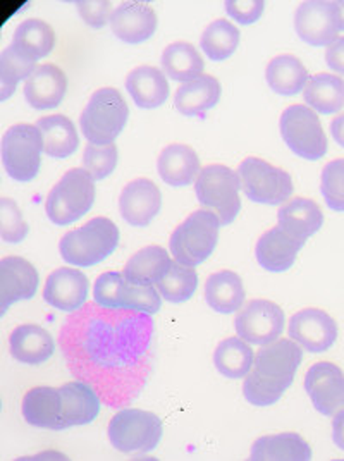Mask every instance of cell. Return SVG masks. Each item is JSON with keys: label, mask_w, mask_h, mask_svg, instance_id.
Masks as SVG:
<instances>
[{"label": "cell", "mask_w": 344, "mask_h": 461, "mask_svg": "<svg viewBox=\"0 0 344 461\" xmlns=\"http://www.w3.org/2000/svg\"><path fill=\"white\" fill-rule=\"evenodd\" d=\"M221 221L212 211H195L186 217L169 240V250L177 264L196 267L211 258L219 241Z\"/></svg>", "instance_id": "cell-5"}, {"label": "cell", "mask_w": 344, "mask_h": 461, "mask_svg": "<svg viewBox=\"0 0 344 461\" xmlns=\"http://www.w3.org/2000/svg\"><path fill=\"white\" fill-rule=\"evenodd\" d=\"M43 140V154L50 158L64 160L79 149V135L75 122L62 114L41 117L35 124Z\"/></svg>", "instance_id": "cell-32"}, {"label": "cell", "mask_w": 344, "mask_h": 461, "mask_svg": "<svg viewBox=\"0 0 344 461\" xmlns=\"http://www.w3.org/2000/svg\"><path fill=\"white\" fill-rule=\"evenodd\" d=\"M234 327L236 334L249 345H270L285 332L286 315L277 303L258 298L238 312Z\"/></svg>", "instance_id": "cell-13"}, {"label": "cell", "mask_w": 344, "mask_h": 461, "mask_svg": "<svg viewBox=\"0 0 344 461\" xmlns=\"http://www.w3.org/2000/svg\"><path fill=\"white\" fill-rule=\"evenodd\" d=\"M240 40L241 33L236 24L228 20H215L204 30L200 47L211 60L222 62L234 56L240 47Z\"/></svg>", "instance_id": "cell-40"}, {"label": "cell", "mask_w": 344, "mask_h": 461, "mask_svg": "<svg viewBox=\"0 0 344 461\" xmlns=\"http://www.w3.org/2000/svg\"><path fill=\"white\" fill-rule=\"evenodd\" d=\"M253 461H310L312 447L296 432H283L276 436H264L253 442L249 451Z\"/></svg>", "instance_id": "cell-31"}, {"label": "cell", "mask_w": 344, "mask_h": 461, "mask_svg": "<svg viewBox=\"0 0 344 461\" xmlns=\"http://www.w3.org/2000/svg\"><path fill=\"white\" fill-rule=\"evenodd\" d=\"M224 9L231 20L243 26H251L264 16L266 2L262 0H228Z\"/></svg>", "instance_id": "cell-45"}, {"label": "cell", "mask_w": 344, "mask_h": 461, "mask_svg": "<svg viewBox=\"0 0 344 461\" xmlns=\"http://www.w3.org/2000/svg\"><path fill=\"white\" fill-rule=\"evenodd\" d=\"M324 226V212L310 198H293L277 212V228L305 245Z\"/></svg>", "instance_id": "cell-25"}, {"label": "cell", "mask_w": 344, "mask_h": 461, "mask_svg": "<svg viewBox=\"0 0 344 461\" xmlns=\"http://www.w3.org/2000/svg\"><path fill=\"white\" fill-rule=\"evenodd\" d=\"M77 13L81 20L85 21L90 28L100 30L107 23H111V16L114 13L113 4L107 0L100 2H77Z\"/></svg>", "instance_id": "cell-46"}, {"label": "cell", "mask_w": 344, "mask_h": 461, "mask_svg": "<svg viewBox=\"0 0 344 461\" xmlns=\"http://www.w3.org/2000/svg\"><path fill=\"white\" fill-rule=\"evenodd\" d=\"M30 232L18 203L7 196L0 198V240L5 245H20Z\"/></svg>", "instance_id": "cell-43"}, {"label": "cell", "mask_w": 344, "mask_h": 461, "mask_svg": "<svg viewBox=\"0 0 344 461\" xmlns=\"http://www.w3.org/2000/svg\"><path fill=\"white\" fill-rule=\"evenodd\" d=\"M240 190L241 181L238 173L221 164H211L204 167L195 181L198 202L207 211L213 212L222 226H230L231 222H234L241 211Z\"/></svg>", "instance_id": "cell-8"}, {"label": "cell", "mask_w": 344, "mask_h": 461, "mask_svg": "<svg viewBox=\"0 0 344 461\" xmlns=\"http://www.w3.org/2000/svg\"><path fill=\"white\" fill-rule=\"evenodd\" d=\"M130 107L122 94L105 86L90 96L79 117L81 133L94 145H111L128 124Z\"/></svg>", "instance_id": "cell-4"}, {"label": "cell", "mask_w": 344, "mask_h": 461, "mask_svg": "<svg viewBox=\"0 0 344 461\" xmlns=\"http://www.w3.org/2000/svg\"><path fill=\"white\" fill-rule=\"evenodd\" d=\"M164 434L162 420L138 408H121L111 419L107 436L113 447L124 455L152 453Z\"/></svg>", "instance_id": "cell-7"}, {"label": "cell", "mask_w": 344, "mask_h": 461, "mask_svg": "<svg viewBox=\"0 0 344 461\" xmlns=\"http://www.w3.org/2000/svg\"><path fill=\"white\" fill-rule=\"evenodd\" d=\"M162 211V193L152 179L138 177L130 181L119 196V212L133 228L150 226Z\"/></svg>", "instance_id": "cell-17"}, {"label": "cell", "mask_w": 344, "mask_h": 461, "mask_svg": "<svg viewBox=\"0 0 344 461\" xmlns=\"http://www.w3.org/2000/svg\"><path fill=\"white\" fill-rule=\"evenodd\" d=\"M158 20L152 5L145 2H121L111 16V30L115 39L138 45L152 39Z\"/></svg>", "instance_id": "cell-20"}, {"label": "cell", "mask_w": 344, "mask_h": 461, "mask_svg": "<svg viewBox=\"0 0 344 461\" xmlns=\"http://www.w3.org/2000/svg\"><path fill=\"white\" fill-rule=\"evenodd\" d=\"M321 193L330 211L344 212V158L325 164L321 176Z\"/></svg>", "instance_id": "cell-44"}, {"label": "cell", "mask_w": 344, "mask_h": 461, "mask_svg": "<svg viewBox=\"0 0 344 461\" xmlns=\"http://www.w3.org/2000/svg\"><path fill=\"white\" fill-rule=\"evenodd\" d=\"M160 179L172 188H185L196 181L202 171L198 154L185 143L167 145L157 160Z\"/></svg>", "instance_id": "cell-26"}, {"label": "cell", "mask_w": 344, "mask_h": 461, "mask_svg": "<svg viewBox=\"0 0 344 461\" xmlns=\"http://www.w3.org/2000/svg\"><path fill=\"white\" fill-rule=\"evenodd\" d=\"M40 286V276L33 264L23 257H5L0 262V291L2 313L5 315L11 305L32 300Z\"/></svg>", "instance_id": "cell-19"}, {"label": "cell", "mask_w": 344, "mask_h": 461, "mask_svg": "<svg viewBox=\"0 0 344 461\" xmlns=\"http://www.w3.org/2000/svg\"><path fill=\"white\" fill-rule=\"evenodd\" d=\"M198 288V274L193 267L172 262L169 272L157 283V289L162 300L179 305L192 300Z\"/></svg>", "instance_id": "cell-41"}, {"label": "cell", "mask_w": 344, "mask_h": 461, "mask_svg": "<svg viewBox=\"0 0 344 461\" xmlns=\"http://www.w3.org/2000/svg\"><path fill=\"white\" fill-rule=\"evenodd\" d=\"M303 247V243L291 238L281 228H272L258 238L255 257L262 269L272 274H283L294 266Z\"/></svg>", "instance_id": "cell-24"}, {"label": "cell", "mask_w": 344, "mask_h": 461, "mask_svg": "<svg viewBox=\"0 0 344 461\" xmlns=\"http://www.w3.org/2000/svg\"><path fill=\"white\" fill-rule=\"evenodd\" d=\"M330 136L332 140L344 149V114L338 115L330 122Z\"/></svg>", "instance_id": "cell-49"}, {"label": "cell", "mask_w": 344, "mask_h": 461, "mask_svg": "<svg viewBox=\"0 0 344 461\" xmlns=\"http://www.w3.org/2000/svg\"><path fill=\"white\" fill-rule=\"evenodd\" d=\"M238 176L247 198L258 205L286 203L294 192L289 173L258 157L245 158L238 167Z\"/></svg>", "instance_id": "cell-11"}, {"label": "cell", "mask_w": 344, "mask_h": 461, "mask_svg": "<svg viewBox=\"0 0 344 461\" xmlns=\"http://www.w3.org/2000/svg\"><path fill=\"white\" fill-rule=\"evenodd\" d=\"M37 68V60L13 43L5 47L0 54V102L13 95L21 81H28Z\"/></svg>", "instance_id": "cell-38"}, {"label": "cell", "mask_w": 344, "mask_h": 461, "mask_svg": "<svg viewBox=\"0 0 344 461\" xmlns=\"http://www.w3.org/2000/svg\"><path fill=\"white\" fill-rule=\"evenodd\" d=\"M59 391L62 398V430L88 425L96 420L104 403L92 385L77 379L75 383L60 385Z\"/></svg>", "instance_id": "cell-22"}, {"label": "cell", "mask_w": 344, "mask_h": 461, "mask_svg": "<svg viewBox=\"0 0 344 461\" xmlns=\"http://www.w3.org/2000/svg\"><path fill=\"white\" fill-rule=\"evenodd\" d=\"M94 303L111 310L124 308L143 312L153 317L162 308V296L153 285H133L126 281L122 272L113 270L96 277Z\"/></svg>", "instance_id": "cell-9"}, {"label": "cell", "mask_w": 344, "mask_h": 461, "mask_svg": "<svg viewBox=\"0 0 344 461\" xmlns=\"http://www.w3.org/2000/svg\"><path fill=\"white\" fill-rule=\"evenodd\" d=\"M247 300V293L241 277L232 270H219L207 277L205 283V302L207 305L221 313L231 315L240 312Z\"/></svg>", "instance_id": "cell-30"}, {"label": "cell", "mask_w": 344, "mask_h": 461, "mask_svg": "<svg viewBox=\"0 0 344 461\" xmlns=\"http://www.w3.org/2000/svg\"><path fill=\"white\" fill-rule=\"evenodd\" d=\"M325 62L334 73L344 77V37H338L325 49Z\"/></svg>", "instance_id": "cell-47"}, {"label": "cell", "mask_w": 344, "mask_h": 461, "mask_svg": "<svg viewBox=\"0 0 344 461\" xmlns=\"http://www.w3.org/2000/svg\"><path fill=\"white\" fill-rule=\"evenodd\" d=\"M289 338L308 353H325L338 341L336 321L321 308H303L289 319Z\"/></svg>", "instance_id": "cell-15"}, {"label": "cell", "mask_w": 344, "mask_h": 461, "mask_svg": "<svg viewBox=\"0 0 344 461\" xmlns=\"http://www.w3.org/2000/svg\"><path fill=\"white\" fill-rule=\"evenodd\" d=\"M121 234L114 221L94 217L81 228L66 232L59 241L62 260L75 267H94L114 253Z\"/></svg>", "instance_id": "cell-3"}, {"label": "cell", "mask_w": 344, "mask_h": 461, "mask_svg": "<svg viewBox=\"0 0 344 461\" xmlns=\"http://www.w3.org/2000/svg\"><path fill=\"white\" fill-rule=\"evenodd\" d=\"M169 251L158 245L136 251L124 266V277L133 285H157L171 269Z\"/></svg>", "instance_id": "cell-35"}, {"label": "cell", "mask_w": 344, "mask_h": 461, "mask_svg": "<svg viewBox=\"0 0 344 461\" xmlns=\"http://www.w3.org/2000/svg\"><path fill=\"white\" fill-rule=\"evenodd\" d=\"M90 281L85 272L73 267L56 269L45 281L43 300L64 313H75L88 303Z\"/></svg>", "instance_id": "cell-18"}, {"label": "cell", "mask_w": 344, "mask_h": 461, "mask_svg": "<svg viewBox=\"0 0 344 461\" xmlns=\"http://www.w3.org/2000/svg\"><path fill=\"white\" fill-rule=\"evenodd\" d=\"M119 160L115 143L94 145L88 143L83 152V169L92 176L94 181H104L114 173Z\"/></svg>", "instance_id": "cell-42"}, {"label": "cell", "mask_w": 344, "mask_h": 461, "mask_svg": "<svg viewBox=\"0 0 344 461\" xmlns=\"http://www.w3.org/2000/svg\"><path fill=\"white\" fill-rule=\"evenodd\" d=\"M336 5H338V20H339V30L344 32V0L336 2Z\"/></svg>", "instance_id": "cell-50"}, {"label": "cell", "mask_w": 344, "mask_h": 461, "mask_svg": "<svg viewBox=\"0 0 344 461\" xmlns=\"http://www.w3.org/2000/svg\"><path fill=\"white\" fill-rule=\"evenodd\" d=\"M221 81L212 75H204L177 88L174 107L185 117H205L221 102Z\"/></svg>", "instance_id": "cell-27"}, {"label": "cell", "mask_w": 344, "mask_h": 461, "mask_svg": "<svg viewBox=\"0 0 344 461\" xmlns=\"http://www.w3.org/2000/svg\"><path fill=\"white\" fill-rule=\"evenodd\" d=\"M126 90L140 109L150 111L162 107L169 94V81L162 69L153 66H138L126 77Z\"/></svg>", "instance_id": "cell-28"}, {"label": "cell", "mask_w": 344, "mask_h": 461, "mask_svg": "<svg viewBox=\"0 0 344 461\" xmlns=\"http://www.w3.org/2000/svg\"><path fill=\"white\" fill-rule=\"evenodd\" d=\"M332 441L344 451V408L334 415L332 420Z\"/></svg>", "instance_id": "cell-48"}, {"label": "cell", "mask_w": 344, "mask_h": 461, "mask_svg": "<svg viewBox=\"0 0 344 461\" xmlns=\"http://www.w3.org/2000/svg\"><path fill=\"white\" fill-rule=\"evenodd\" d=\"M9 349L13 358L23 366H41L54 357L56 339L45 327L23 324L11 332Z\"/></svg>", "instance_id": "cell-23"}, {"label": "cell", "mask_w": 344, "mask_h": 461, "mask_svg": "<svg viewBox=\"0 0 344 461\" xmlns=\"http://www.w3.org/2000/svg\"><path fill=\"white\" fill-rule=\"evenodd\" d=\"M152 315L86 303L69 313L59 346L71 374L92 385L102 403L121 410L133 403L152 370Z\"/></svg>", "instance_id": "cell-1"}, {"label": "cell", "mask_w": 344, "mask_h": 461, "mask_svg": "<svg viewBox=\"0 0 344 461\" xmlns=\"http://www.w3.org/2000/svg\"><path fill=\"white\" fill-rule=\"evenodd\" d=\"M95 203V181L83 167L71 169L50 190L45 212L52 224L69 226L85 217Z\"/></svg>", "instance_id": "cell-6"}, {"label": "cell", "mask_w": 344, "mask_h": 461, "mask_svg": "<svg viewBox=\"0 0 344 461\" xmlns=\"http://www.w3.org/2000/svg\"><path fill=\"white\" fill-rule=\"evenodd\" d=\"M306 107L313 113L330 115L344 109V79L330 73L310 77L303 90Z\"/></svg>", "instance_id": "cell-34"}, {"label": "cell", "mask_w": 344, "mask_h": 461, "mask_svg": "<svg viewBox=\"0 0 344 461\" xmlns=\"http://www.w3.org/2000/svg\"><path fill=\"white\" fill-rule=\"evenodd\" d=\"M287 149L298 157L315 162L327 154V135L317 113L306 105H289L279 121Z\"/></svg>", "instance_id": "cell-12"}, {"label": "cell", "mask_w": 344, "mask_h": 461, "mask_svg": "<svg viewBox=\"0 0 344 461\" xmlns=\"http://www.w3.org/2000/svg\"><path fill=\"white\" fill-rule=\"evenodd\" d=\"M43 140L39 128L14 124L2 136V164L7 176L18 183H30L41 167Z\"/></svg>", "instance_id": "cell-10"}, {"label": "cell", "mask_w": 344, "mask_h": 461, "mask_svg": "<svg viewBox=\"0 0 344 461\" xmlns=\"http://www.w3.org/2000/svg\"><path fill=\"white\" fill-rule=\"evenodd\" d=\"M255 351L249 343L238 338H226L213 351V366L226 379H245L253 368Z\"/></svg>", "instance_id": "cell-37"}, {"label": "cell", "mask_w": 344, "mask_h": 461, "mask_svg": "<svg viewBox=\"0 0 344 461\" xmlns=\"http://www.w3.org/2000/svg\"><path fill=\"white\" fill-rule=\"evenodd\" d=\"M68 92V77L56 64H41L24 83V100L35 111L56 109Z\"/></svg>", "instance_id": "cell-21"}, {"label": "cell", "mask_w": 344, "mask_h": 461, "mask_svg": "<svg viewBox=\"0 0 344 461\" xmlns=\"http://www.w3.org/2000/svg\"><path fill=\"white\" fill-rule=\"evenodd\" d=\"M303 362V348L291 338L260 346L253 368L243 383V396L249 404L264 408L277 403L293 384Z\"/></svg>", "instance_id": "cell-2"}, {"label": "cell", "mask_w": 344, "mask_h": 461, "mask_svg": "<svg viewBox=\"0 0 344 461\" xmlns=\"http://www.w3.org/2000/svg\"><path fill=\"white\" fill-rule=\"evenodd\" d=\"M268 88L281 96L300 95L310 79L305 64L291 54L272 59L266 69Z\"/></svg>", "instance_id": "cell-33"}, {"label": "cell", "mask_w": 344, "mask_h": 461, "mask_svg": "<svg viewBox=\"0 0 344 461\" xmlns=\"http://www.w3.org/2000/svg\"><path fill=\"white\" fill-rule=\"evenodd\" d=\"M11 43L39 62L40 59H45L52 54L56 47V32L45 21H23L16 28L14 39Z\"/></svg>", "instance_id": "cell-39"}, {"label": "cell", "mask_w": 344, "mask_h": 461, "mask_svg": "<svg viewBox=\"0 0 344 461\" xmlns=\"http://www.w3.org/2000/svg\"><path fill=\"white\" fill-rule=\"evenodd\" d=\"M305 391L321 415L334 417L344 408L343 370L330 362L310 366L305 375Z\"/></svg>", "instance_id": "cell-16"}, {"label": "cell", "mask_w": 344, "mask_h": 461, "mask_svg": "<svg viewBox=\"0 0 344 461\" xmlns=\"http://www.w3.org/2000/svg\"><path fill=\"white\" fill-rule=\"evenodd\" d=\"M294 30L308 45L329 47L341 32L336 2L310 0L300 4L294 13Z\"/></svg>", "instance_id": "cell-14"}, {"label": "cell", "mask_w": 344, "mask_h": 461, "mask_svg": "<svg viewBox=\"0 0 344 461\" xmlns=\"http://www.w3.org/2000/svg\"><path fill=\"white\" fill-rule=\"evenodd\" d=\"M21 411L24 420L49 430H62L60 419H62V398L60 391L49 385H39L30 389L21 404Z\"/></svg>", "instance_id": "cell-29"}, {"label": "cell", "mask_w": 344, "mask_h": 461, "mask_svg": "<svg viewBox=\"0 0 344 461\" xmlns=\"http://www.w3.org/2000/svg\"><path fill=\"white\" fill-rule=\"evenodd\" d=\"M164 75L172 81L188 83L192 79L204 77L205 60L198 49L188 41H174L167 45L160 58Z\"/></svg>", "instance_id": "cell-36"}]
</instances>
